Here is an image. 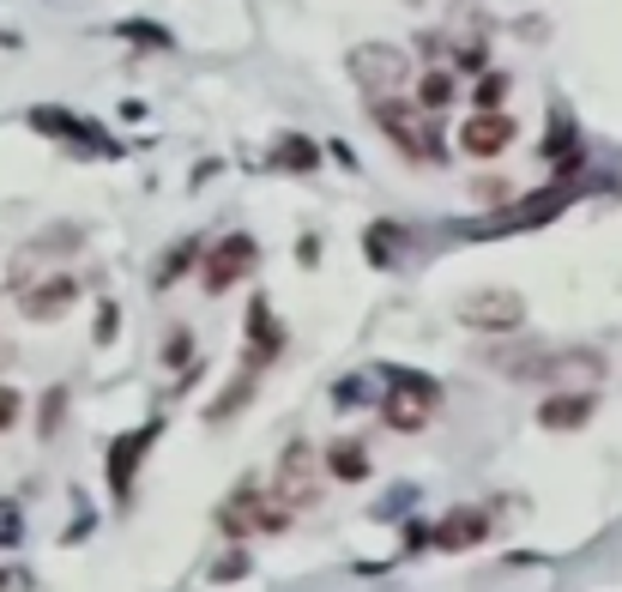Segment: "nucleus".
<instances>
[{
	"instance_id": "f257e3e1",
	"label": "nucleus",
	"mask_w": 622,
	"mask_h": 592,
	"mask_svg": "<svg viewBox=\"0 0 622 592\" xmlns=\"http://www.w3.org/2000/svg\"><path fill=\"white\" fill-rule=\"evenodd\" d=\"M369 115H375V127H381V134L393 139L411 163H442L447 158V146L435 139V127L423 121V109L411 97H369Z\"/></svg>"
},
{
	"instance_id": "f03ea898",
	"label": "nucleus",
	"mask_w": 622,
	"mask_h": 592,
	"mask_svg": "<svg viewBox=\"0 0 622 592\" xmlns=\"http://www.w3.org/2000/svg\"><path fill=\"white\" fill-rule=\"evenodd\" d=\"M435 399H442V388L423 376H411V369H387V399H381V423H393L399 435H418L423 423H430Z\"/></svg>"
},
{
	"instance_id": "7ed1b4c3",
	"label": "nucleus",
	"mask_w": 622,
	"mask_h": 592,
	"mask_svg": "<svg viewBox=\"0 0 622 592\" xmlns=\"http://www.w3.org/2000/svg\"><path fill=\"white\" fill-rule=\"evenodd\" d=\"M574 200H580V188L556 182V188H544V194H533V200L502 205L496 218H484V224H477V230H465V236H508V230H538V224H550L556 212H568Z\"/></svg>"
},
{
	"instance_id": "20e7f679",
	"label": "nucleus",
	"mask_w": 622,
	"mask_h": 592,
	"mask_svg": "<svg viewBox=\"0 0 622 592\" xmlns=\"http://www.w3.org/2000/svg\"><path fill=\"white\" fill-rule=\"evenodd\" d=\"M254 266H261V249H254V236H249V230H230V236L212 242V254H205L200 285H205V296H224L230 285L254 278Z\"/></svg>"
},
{
	"instance_id": "39448f33",
	"label": "nucleus",
	"mask_w": 622,
	"mask_h": 592,
	"mask_svg": "<svg viewBox=\"0 0 622 592\" xmlns=\"http://www.w3.org/2000/svg\"><path fill=\"white\" fill-rule=\"evenodd\" d=\"M460 320L472 332H489V339H502V332H520L526 327V296L520 290H472L460 296Z\"/></svg>"
},
{
	"instance_id": "423d86ee",
	"label": "nucleus",
	"mask_w": 622,
	"mask_h": 592,
	"mask_svg": "<svg viewBox=\"0 0 622 592\" xmlns=\"http://www.w3.org/2000/svg\"><path fill=\"white\" fill-rule=\"evenodd\" d=\"M272 490H278L284 508H308L320 490V447L315 442H291L278 454V472H272Z\"/></svg>"
},
{
	"instance_id": "0eeeda50",
	"label": "nucleus",
	"mask_w": 622,
	"mask_h": 592,
	"mask_svg": "<svg viewBox=\"0 0 622 592\" xmlns=\"http://www.w3.org/2000/svg\"><path fill=\"white\" fill-rule=\"evenodd\" d=\"M218 526H224L230 538H249V532H284L291 526V508L284 501H261V490L254 484H242L236 496L218 508Z\"/></svg>"
},
{
	"instance_id": "6e6552de",
	"label": "nucleus",
	"mask_w": 622,
	"mask_h": 592,
	"mask_svg": "<svg viewBox=\"0 0 622 592\" xmlns=\"http://www.w3.org/2000/svg\"><path fill=\"white\" fill-rule=\"evenodd\" d=\"M514 115H502V109H472L465 115V127H460V151L465 158H502V151L514 146Z\"/></svg>"
},
{
	"instance_id": "1a4fd4ad",
	"label": "nucleus",
	"mask_w": 622,
	"mask_h": 592,
	"mask_svg": "<svg viewBox=\"0 0 622 592\" xmlns=\"http://www.w3.org/2000/svg\"><path fill=\"white\" fill-rule=\"evenodd\" d=\"M351 73L362 80V92H369V97H393L399 85L411 80L405 55H399V49H381V43H375V49H357V55H351Z\"/></svg>"
},
{
	"instance_id": "9d476101",
	"label": "nucleus",
	"mask_w": 622,
	"mask_h": 592,
	"mask_svg": "<svg viewBox=\"0 0 622 592\" xmlns=\"http://www.w3.org/2000/svg\"><path fill=\"white\" fill-rule=\"evenodd\" d=\"M278 357H284V327L272 320V303L254 296V303H249V351H242V369L261 376V369L278 363Z\"/></svg>"
},
{
	"instance_id": "9b49d317",
	"label": "nucleus",
	"mask_w": 622,
	"mask_h": 592,
	"mask_svg": "<svg viewBox=\"0 0 622 592\" xmlns=\"http://www.w3.org/2000/svg\"><path fill=\"white\" fill-rule=\"evenodd\" d=\"M73 303H80V278H73V273H49L43 285H24L19 290L24 320H61Z\"/></svg>"
},
{
	"instance_id": "f8f14e48",
	"label": "nucleus",
	"mask_w": 622,
	"mask_h": 592,
	"mask_svg": "<svg viewBox=\"0 0 622 592\" xmlns=\"http://www.w3.org/2000/svg\"><path fill=\"white\" fill-rule=\"evenodd\" d=\"M489 532H496V520H489L484 508H453V514H442V526L430 532V545L435 550H472V545H484Z\"/></svg>"
},
{
	"instance_id": "ddd939ff",
	"label": "nucleus",
	"mask_w": 622,
	"mask_h": 592,
	"mask_svg": "<svg viewBox=\"0 0 622 592\" xmlns=\"http://www.w3.org/2000/svg\"><path fill=\"white\" fill-rule=\"evenodd\" d=\"M151 435H158V423H146L139 435H122V442L109 447V490H115V501L134 496V472H139V454H146Z\"/></svg>"
},
{
	"instance_id": "4468645a",
	"label": "nucleus",
	"mask_w": 622,
	"mask_h": 592,
	"mask_svg": "<svg viewBox=\"0 0 622 592\" xmlns=\"http://www.w3.org/2000/svg\"><path fill=\"white\" fill-rule=\"evenodd\" d=\"M320 466H327L339 484H362V478L375 472V466H369V447H362L357 435H339V442H327V454H320Z\"/></svg>"
},
{
	"instance_id": "2eb2a0df",
	"label": "nucleus",
	"mask_w": 622,
	"mask_h": 592,
	"mask_svg": "<svg viewBox=\"0 0 622 592\" xmlns=\"http://www.w3.org/2000/svg\"><path fill=\"white\" fill-rule=\"evenodd\" d=\"M592 411H599V399H592V393H556V399H544L538 423H544V430H580Z\"/></svg>"
},
{
	"instance_id": "dca6fc26",
	"label": "nucleus",
	"mask_w": 622,
	"mask_h": 592,
	"mask_svg": "<svg viewBox=\"0 0 622 592\" xmlns=\"http://www.w3.org/2000/svg\"><path fill=\"white\" fill-rule=\"evenodd\" d=\"M272 163L278 170H296V176H308L320 163V146L308 134H278V146H272Z\"/></svg>"
},
{
	"instance_id": "f3484780",
	"label": "nucleus",
	"mask_w": 622,
	"mask_h": 592,
	"mask_svg": "<svg viewBox=\"0 0 622 592\" xmlns=\"http://www.w3.org/2000/svg\"><path fill=\"white\" fill-rule=\"evenodd\" d=\"M193 261H200V236H181L176 249L158 261V273H151V290H170L181 273H193Z\"/></svg>"
},
{
	"instance_id": "a211bd4d",
	"label": "nucleus",
	"mask_w": 622,
	"mask_h": 592,
	"mask_svg": "<svg viewBox=\"0 0 622 592\" xmlns=\"http://www.w3.org/2000/svg\"><path fill=\"white\" fill-rule=\"evenodd\" d=\"M411 103H418L423 115H435V109H447L453 103V73H442V67H430L418 80V92H411Z\"/></svg>"
},
{
	"instance_id": "6ab92c4d",
	"label": "nucleus",
	"mask_w": 622,
	"mask_h": 592,
	"mask_svg": "<svg viewBox=\"0 0 622 592\" xmlns=\"http://www.w3.org/2000/svg\"><path fill=\"white\" fill-rule=\"evenodd\" d=\"M31 127H43V134H61V139H91V134H97L91 121H73V115H61V109H31Z\"/></svg>"
},
{
	"instance_id": "aec40b11",
	"label": "nucleus",
	"mask_w": 622,
	"mask_h": 592,
	"mask_svg": "<svg viewBox=\"0 0 622 592\" xmlns=\"http://www.w3.org/2000/svg\"><path fill=\"white\" fill-rule=\"evenodd\" d=\"M249 393H254V376L242 369V381H236V388H224V393L212 399V405H205V423H224L230 411H242V405H249Z\"/></svg>"
},
{
	"instance_id": "412c9836",
	"label": "nucleus",
	"mask_w": 622,
	"mask_h": 592,
	"mask_svg": "<svg viewBox=\"0 0 622 592\" xmlns=\"http://www.w3.org/2000/svg\"><path fill=\"white\" fill-rule=\"evenodd\" d=\"M502 97H508V73H484L472 92V109H502Z\"/></svg>"
},
{
	"instance_id": "4be33fe9",
	"label": "nucleus",
	"mask_w": 622,
	"mask_h": 592,
	"mask_svg": "<svg viewBox=\"0 0 622 592\" xmlns=\"http://www.w3.org/2000/svg\"><path fill=\"white\" fill-rule=\"evenodd\" d=\"M362 249H369V261H393V249H399V224H369Z\"/></svg>"
},
{
	"instance_id": "5701e85b",
	"label": "nucleus",
	"mask_w": 622,
	"mask_h": 592,
	"mask_svg": "<svg viewBox=\"0 0 622 592\" xmlns=\"http://www.w3.org/2000/svg\"><path fill=\"white\" fill-rule=\"evenodd\" d=\"M61 417H67V393H61V388H49V399H43V423H36V435L49 442V435L61 430Z\"/></svg>"
},
{
	"instance_id": "b1692460",
	"label": "nucleus",
	"mask_w": 622,
	"mask_h": 592,
	"mask_svg": "<svg viewBox=\"0 0 622 592\" xmlns=\"http://www.w3.org/2000/svg\"><path fill=\"white\" fill-rule=\"evenodd\" d=\"M19 411H24V399H19V388H7V381H0V435L12 430V423H19Z\"/></svg>"
},
{
	"instance_id": "393cba45",
	"label": "nucleus",
	"mask_w": 622,
	"mask_h": 592,
	"mask_svg": "<svg viewBox=\"0 0 622 592\" xmlns=\"http://www.w3.org/2000/svg\"><path fill=\"white\" fill-rule=\"evenodd\" d=\"M508 194H514V188L502 182V176H484V182H477V200H484V205H508Z\"/></svg>"
},
{
	"instance_id": "a878e982",
	"label": "nucleus",
	"mask_w": 622,
	"mask_h": 592,
	"mask_svg": "<svg viewBox=\"0 0 622 592\" xmlns=\"http://www.w3.org/2000/svg\"><path fill=\"white\" fill-rule=\"evenodd\" d=\"M242 574H249V557H242V550H230V557L212 569V581H242Z\"/></svg>"
},
{
	"instance_id": "bb28decb",
	"label": "nucleus",
	"mask_w": 622,
	"mask_h": 592,
	"mask_svg": "<svg viewBox=\"0 0 622 592\" xmlns=\"http://www.w3.org/2000/svg\"><path fill=\"white\" fill-rule=\"evenodd\" d=\"M188 351H193V332L181 327V332H170V345H164V363H188Z\"/></svg>"
},
{
	"instance_id": "cd10ccee",
	"label": "nucleus",
	"mask_w": 622,
	"mask_h": 592,
	"mask_svg": "<svg viewBox=\"0 0 622 592\" xmlns=\"http://www.w3.org/2000/svg\"><path fill=\"white\" fill-rule=\"evenodd\" d=\"M122 36H127V43L139 36V43H158V49H170V36H164L158 24H122Z\"/></svg>"
},
{
	"instance_id": "c85d7f7f",
	"label": "nucleus",
	"mask_w": 622,
	"mask_h": 592,
	"mask_svg": "<svg viewBox=\"0 0 622 592\" xmlns=\"http://www.w3.org/2000/svg\"><path fill=\"white\" fill-rule=\"evenodd\" d=\"M115 320H122V315H115V303H103V308H97V345L115 339Z\"/></svg>"
},
{
	"instance_id": "c756f323",
	"label": "nucleus",
	"mask_w": 622,
	"mask_h": 592,
	"mask_svg": "<svg viewBox=\"0 0 622 592\" xmlns=\"http://www.w3.org/2000/svg\"><path fill=\"white\" fill-rule=\"evenodd\" d=\"M460 67H465V73H484V43H465V49H460Z\"/></svg>"
}]
</instances>
